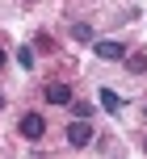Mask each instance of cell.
<instances>
[{
	"mask_svg": "<svg viewBox=\"0 0 147 159\" xmlns=\"http://www.w3.org/2000/svg\"><path fill=\"white\" fill-rule=\"evenodd\" d=\"M21 134L25 138H42L46 134V117H42V113H25L21 117Z\"/></svg>",
	"mask_w": 147,
	"mask_h": 159,
	"instance_id": "cell-1",
	"label": "cell"
},
{
	"mask_svg": "<svg viewBox=\"0 0 147 159\" xmlns=\"http://www.w3.org/2000/svg\"><path fill=\"white\" fill-rule=\"evenodd\" d=\"M67 143L72 147H88L92 143V126L88 121H72V126H67Z\"/></svg>",
	"mask_w": 147,
	"mask_h": 159,
	"instance_id": "cell-2",
	"label": "cell"
},
{
	"mask_svg": "<svg viewBox=\"0 0 147 159\" xmlns=\"http://www.w3.org/2000/svg\"><path fill=\"white\" fill-rule=\"evenodd\" d=\"M92 50H97L101 59H109V63H114V59H126V46H122V42H114V38L97 42V46H92Z\"/></svg>",
	"mask_w": 147,
	"mask_h": 159,
	"instance_id": "cell-3",
	"label": "cell"
},
{
	"mask_svg": "<svg viewBox=\"0 0 147 159\" xmlns=\"http://www.w3.org/2000/svg\"><path fill=\"white\" fill-rule=\"evenodd\" d=\"M46 101L50 105H72V88L67 84H46Z\"/></svg>",
	"mask_w": 147,
	"mask_h": 159,
	"instance_id": "cell-4",
	"label": "cell"
},
{
	"mask_svg": "<svg viewBox=\"0 0 147 159\" xmlns=\"http://www.w3.org/2000/svg\"><path fill=\"white\" fill-rule=\"evenodd\" d=\"M101 109H105V113H118V109H122V96H118L114 88H101Z\"/></svg>",
	"mask_w": 147,
	"mask_h": 159,
	"instance_id": "cell-5",
	"label": "cell"
},
{
	"mask_svg": "<svg viewBox=\"0 0 147 159\" xmlns=\"http://www.w3.org/2000/svg\"><path fill=\"white\" fill-rule=\"evenodd\" d=\"M72 38H76V42H92V25H88V21H76V25H72Z\"/></svg>",
	"mask_w": 147,
	"mask_h": 159,
	"instance_id": "cell-6",
	"label": "cell"
},
{
	"mask_svg": "<svg viewBox=\"0 0 147 159\" xmlns=\"http://www.w3.org/2000/svg\"><path fill=\"white\" fill-rule=\"evenodd\" d=\"M126 67H130L135 75H143L147 71V55H126Z\"/></svg>",
	"mask_w": 147,
	"mask_h": 159,
	"instance_id": "cell-7",
	"label": "cell"
},
{
	"mask_svg": "<svg viewBox=\"0 0 147 159\" xmlns=\"http://www.w3.org/2000/svg\"><path fill=\"white\" fill-rule=\"evenodd\" d=\"M17 63H21V67H34V50L30 46H17Z\"/></svg>",
	"mask_w": 147,
	"mask_h": 159,
	"instance_id": "cell-8",
	"label": "cell"
},
{
	"mask_svg": "<svg viewBox=\"0 0 147 159\" xmlns=\"http://www.w3.org/2000/svg\"><path fill=\"white\" fill-rule=\"evenodd\" d=\"M72 113H76V121H88V113H92V109H88L84 101H72Z\"/></svg>",
	"mask_w": 147,
	"mask_h": 159,
	"instance_id": "cell-9",
	"label": "cell"
},
{
	"mask_svg": "<svg viewBox=\"0 0 147 159\" xmlns=\"http://www.w3.org/2000/svg\"><path fill=\"white\" fill-rule=\"evenodd\" d=\"M0 67H4V50H0Z\"/></svg>",
	"mask_w": 147,
	"mask_h": 159,
	"instance_id": "cell-10",
	"label": "cell"
},
{
	"mask_svg": "<svg viewBox=\"0 0 147 159\" xmlns=\"http://www.w3.org/2000/svg\"><path fill=\"white\" fill-rule=\"evenodd\" d=\"M0 109H4V96H0Z\"/></svg>",
	"mask_w": 147,
	"mask_h": 159,
	"instance_id": "cell-11",
	"label": "cell"
},
{
	"mask_svg": "<svg viewBox=\"0 0 147 159\" xmlns=\"http://www.w3.org/2000/svg\"><path fill=\"white\" fill-rule=\"evenodd\" d=\"M143 147H147V143H143Z\"/></svg>",
	"mask_w": 147,
	"mask_h": 159,
	"instance_id": "cell-12",
	"label": "cell"
}]
</instances>
